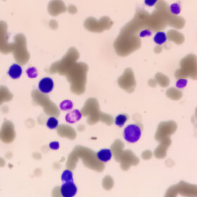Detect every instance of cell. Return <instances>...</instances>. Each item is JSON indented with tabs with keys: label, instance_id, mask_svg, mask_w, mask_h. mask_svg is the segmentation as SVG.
Listing matches in <instances>:
<instances>
[{
	"label": "cell",
	"instance_id": "cell-4",
	"mask_svg": "<svg viewBox=\"0 0 197 197\" xmlns=\"http://www.w3.org/2000/svg\"><path fill=\"white\" fill-rule=\"evenodd\" d=\"M8 74L13 79L19 78L22 74V68L19 64H13L8 70Z\"/></svg>",
	"mask_w": 197,
	"mask_h": 197
},
{
	"label": "cell",
	"instance_id": "cell-6",
	"mask_svg": "<svg viewBox=\"0 0 197 197\" xmlns=\"http://www.w3.org/2000/svg\"><path fill=\"white\" fill-rule=\"evenodd\" d=\"M81 118H82L81 113H80L78 110H74L73 111H71L66 115V116H65V121H66L68 123H73L80 120Z\"/></svg>",
	"mask_w": 197,
	"mask_h": 197
},
{
	"label": "cell",
	"instance_id": "cell-16",
	"mask_svg": "<svg viewBox=\"0 0 197 197\" xmlns=\"http://www.w3.org/2000/svg\"><path fill=\"white\" fill-rule=\"evenodd\" d=\"M151 35V32L149 30H144L139 32V36L140 37H146V36H150Z\"/></svg>",
	"mask_w": 197,
	"mask_h": 197
},
{
	"label": "cell",
	"instance_id": "cell-9",
	"mask_svg": "<svg viewBox=\"0 0 197 197\" xmlns=\"http://www.w3.org/2000/svg\"><path fill=\"white\" fill-rule=\"evenodd\" d=\"M127 121V116L125 114H120L116 116L115 123L118 127H123Z\"/></svg>",
	"mask_w": 197,
	"mask_h": 197
},
{
	"label": "cell",
	"instance_id": "cell-15",
	"mask_svg": "<svg viewBox=\"0 0 197 197\" xmlns=\"http://www.w3.org/2000/svg\"><path fill=\"white\" fill-rule=\"evenodd\" d=\"M49 148L53 150H57L59 148V143L58 142H52L49 144Z\"/></svg>",
	"mask_w": 197,
	"mask_h": 197
},
{
	"label": "cell",
	"instance_id": "cell-10",
	"mask_svg": "<svg viewBox=\"0 0 197 197\" xmlns=\"http://www.w3.org/2000/svg\"><path fill=\"white\" fill-rule=\"evenodd\" d=\"M47 126L49 129H55L59 126V121L54 117H50L47 121Z\"/></svg>",
	"mask_w": 197,
	"mask_h": 197
},
{
	"label": "cell",
	"instance_id": "cell-7",
	"mask_svg": "<svg viewBox=\"0 0 197 197\" xmlns=\"http://www.w3.org/2000/svg\"><path fill=\"white\" fill-rule=\"evenodd\" d=\"M154 40L157 44H163L166 42L167 37L165 32H158L155 35Z\"/></svg>",
	"mask_w": 197,
	"mask_h": 197
},
{
	"label": "cell",
	"instance_id": "cell-1",
	"mask_svg": "<svg viewBox=\"0 0 197 197\" xmlns=\"http://www.w3.org/2000/svg\"><path fill=\"white\" fill-rule=\"evenodd\" d=\"M142 135L141 128L136 124L130 125L125 127L123 132V137L127 142L135 143L140 139Z\"/></svg>",
	"mask_w": 197,
	"mask_h": 197
},
{
	"label": "cell",
	"instance_id": "cell-17",
	"mask_svg": "<svg viewBox=\"0 0 197 197\" xmlns=\"http://www.w3.org/2000/svg\"><path fill=\"white\" fill-rule=\"evenodd\" d=\"M158 2V0H144L145 4L148 6V7H153L156 3Z\"/></svg>",
	"mask_w": 197,
	"mask_h": 197
},
{
	"label": "cell",
	"instance_id": "cell-5",
	"mask_svg": "<svg viewBox=\"0 0 197 197\" xmlns=\"http://www.w3.org/2000/svg\"><path fill=\"white\" fill-rule=\"evenodd\" d=\"M97 155L98 159L102 162H108L111 159L112 157L111 151L109 149H101L99 151H98Z\"/></svg>",
	"mask_w": 197,
	"mask_h": 197
},
{
	"label": "cell",
	"instance_id": "cell-8",
	"mask_svg": "<svg viewBox=\"0 0 197 197\" xmlns=\"http://www.w3.org/2000/svg\"><path fill=\"white\" fill-rule=\"evenodd\" d=\"M61 180L64 183H67V182H73V172L69 170H65L63 172L61 175Z\"/></svg>",
	"mask_w": 197,
	"mask_h": 197
},
{
	"label": "cell",
	"instance_id": "cell-2",
	"mask_svg": "<svg viewBox=\"0 0 197 197\" xmlns=\"http://www.w3.org/2000/svg\"><path fill=\"white\" fill-rule=\"evenodd\" d=\"M61 194L64 197H73L76 194L77 189L73 182H67L61 187Z\"/></svg>",
	"mask_w": 197,
	"mask_h": 197
},
{
	"label": "cell",
	"instance_id": "cell-3",
	"mask_svg": "<svg viewBox=\"0 0 197 197\" xmlns=\"http://www.w3.org/2000/svg\"><path fill=\"white\" fill-rule=\"evenodd\" d=\"M39 89L41 92L44 94H48L52 91L53 88V80L50 77H44L42 79L38 85Z\"/></svg>",
	"mask_w": 197,
	"mask_h": 197
},
{
	"label": "cell",
	"instance_id": "cell-13",
	"mask_svg": "<svg viewBox=\"0 0 197 197\" xmlns=\"http://www.w3.org/2000/svg\"><path fill=\"white\" fill-rule=\"evenodd\" d=\"M26 73H27V75L28 76V77H31V78H32V77H36L37 76V72L36 68L33 67L28 68V69L27 70Z\"/></svg>",
	"mask_w": 197,
	"mask_h": 197
},
{
	"label": "cell",
	"instance_id": "cell-11",
	"mask_svg": "<svg viewBox=\"0 0 197 197\" xmlns=\"http://www.w3.org/2000/svg\"><path fill=\"white\" fill-rule=\"evenodd\" d=\"M73 104L72 101L70 100H65L62 101V103L60 104V109L63 111H67V110H70L73 108Z\"/></svg>",
	"mask_w": 197,
	"mask_h": 197
},
{
	"label": "cell",
	"instance_id": "cell-12",
	"mask_svg": "<svg viewBox=\"0 0 197 197\" xmlns=\"http://www.w3.org/2000/svg\"><path fill=\"white\" fill-rule=\"evenodd\" d=\"M170 10H171V12L172 14L178 15L181 11L180 6V4H177V3H174V4H171V8H170Z\"/></svg>",
	"mask_w": 197,
	"mask_h": 197
},
{
	"label": "cell",
	"instance_id": "cell-14",
	"mask_svg": "<svg viewBox=\"0 0 197 197\" xmlns=\"http://www.w3.org/2000/svg\"><path fill=\"white\" fill-rule=\"evenodd\" d=\"M187 81L186 80L181 79L180 80H178L177 83H176V86H177L178 88H183L187 85Z\"/></svg>",
	"mask_w": 197,
	"mask_h": 197
}]
</instances>
